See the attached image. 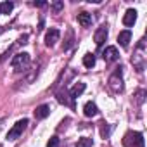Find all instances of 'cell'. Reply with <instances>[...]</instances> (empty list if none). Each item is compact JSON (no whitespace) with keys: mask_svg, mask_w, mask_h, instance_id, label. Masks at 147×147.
I'll return each mask as SVG.
<instances>
[{"mask_svg":"<svg viewBox=\"0 0 147 147\" xmlns=\"http://www.w3.org/2000/svg\"><path fill=\"white\" fill-rule=\"evenodd\" d=\"M125 147H144V135L140 131H128L123 138Z\"/></svg>","mask_w":147,"mask_h":147,"instance_id":"cell-1","label":"cell"},{"mask_svg":"<svg viewBox=\"0 0 147 147\" xmlns=\"http://www.w3.org/2000/svg\"><path fill=\"white\" fill-rule=\"evenodd\" d=\"M26 126H28V119H26V118H24V119H19V121L9 130L7 138H9V140H18V138L23 135V131L26 130Z\"/></svg>","mask_w":147,"mask_h":147,"instance_id":"cell-2","label":"cell"},{"mask_svg":"<svg viewBox=\"0 0 147 147\" xmlns=\"http://www.w3.org/2000/svg\"><path fill=\"white\" fill-rule=\"evenodd\" d=\"M30 64V54H26V52H23V54H16L14 55V59L11 61V66L16 69V71H21L24 66H28Z\"/></svg>","mask_w":147,"mask_h":147,"instance_id":"cell-3","label":"cell"},{"mask_svg":"<svg viewBox=\"0 0 147 147\" xmlns=\"http://www.w3.org/2000/svg\"><path fill=\"white\" fill-rule=\"evenodd\" d=\"M119 71H116L114 75L109 78V87L114 90V92H121L123 90V80H121V67H118Z\"/></svg>","mask_w":147,"mask_h":147,"instance_id":"cell-4","label":"cell"},{"mask_svg":"<svg viewBox=\"0 0 147 147\" xmlns=\"http://www.w3.org/2000/svg\"><path fill=\"white\" fill-rule=\"evenodd\" d=\"M59 36H61V31L57 28H50L45 35V45L47 47H54L55 42H59Z\"/></svg>","mask_w":147,"mask_h":147,"instance_id":"cell-5","label":"cell"},{"mask_svg":"<svg viewBox=\"0 0 147 147\" xmlns=\"http://www.w3.org/2000/svg\"><path fill=\"white\" fill-rule=\"evenodd\" d=\"M102 57H104L106 62H114V61L119 59V52H118L116 47H106V50L102 52Z\"/></svg>","mask_w":147,"mask_h":147,"instance_id":"cell-6","label":"cell"},{"mask_svg":"<svg viewBox=\"0 0 147 147\" xmlns=\"http://www.w3.org/2000/svg\"><path fill=\"white\" fill-rule=\"evenodd\" d=\"M107 28L106 26H100L97 31H95V35H94V42L97 43V47H102L104 45V42L107 40Z\"/></svg>","mask_w":147,"mask_h":147,"instance_id":"cell-7","label":"cell"},{"mask_svg":"<svg viewBox=\"0 0 147 147\" xmlns=\"http://www.w3.org/2000/svg\"><path fill=\"white\" fill-rule=\"evenodd\" d=\"M135 21H137V11L135 9H128L125 12V16H123V24L125 26H133Z\"/></svg>","mask_w":147,"mask_h":147,"instance_id":"cell-8","label":"cell"},{"mask_svg":"<svg viewBox=\"0 0 147 147\" xmlns=\"http://www.w3.org/2000/svg\"><path fill=\"white\" fill-rule=\"evenodd\" d=\"M57 102L64 104V106H73V99H71V95H69V92L66 88L61 90V92H57Z\"/></svg>","mask_w":147,"mask_h":147,"instance_id":"cell-9","label":"cell"},{"mask_svg":"<svg viewBox=\"0 0 147 147\" xmlns=\"http://www.w3.org/2000/svg\"><path fill=\"white\" fill-rule=\"evenodd\" d=\"M49 114H50V107H49L47 104H42V106H38V107L35 109V118H36V119H45Z\"/></svg>","mask_w":147,"mask_h":147,"instance_id":"cell-10","label":"cell"},{"mask_svg":"<svg viewBox=\"0 0 147 147\" xmlns=\"http://www.w3.org/2000/svg\"><path fill=\"white\" fill-rule=\"evenodd\" d=\"M83 114H85L87 118H94V116L99 114V109H97V106H95L94 102H87L85 107H83Z\"/></svg>","mask_w":147,"mask_h":147,"instance_id":"cell-11","label":"cell"},{"mask_svg":"<svg viewBox=\"0 0 147 147\" xmlns=\"http://www.w3.org/2000/svg\"><path fill=\"white\" fill-rule=\"evenodd\" d=\"M130 40H131V31H130V30H125V31H121V33L118 35V42H119L121 47H128Z\"/></svg>","mask_w":147,"mask_h":147,"instance_id":"cell-12","label":"cell"},{"mask_svg":"<svg viewBox=\"0 0 147 147\" xmlns=\"http://www.w3.org/2000/svg\"><path fill=\"white\" fill-rule=\"evenodd\" d=\"M83 92H85V83H82V82H80V83H76L75 87H73V88H71V92H69V95H71V99H73V100H75V99H76L78 95H82Z\"/></svg>","mask_w":147,"mask_h":147,"instance_id":"cell-13","label":"cell"},{"mask_svg":"<svg viewBox=\"0 0 147 147\" xmlns=\"http://www.w3.org/2000/svg\"><path fill=\"white\" fill-rule=\"evenodd\" d=\"M78 23L82 24V26H90L92 24V14H88V12H80L78 14Z\"/></svg>","mask_w":147,"mask_h":147,"instance_id":"cell-14","label":"cell"},{"mask_svg":"<svg viewBox=\"0 0 147 147\" xmlns=\"http://www.w3.org/2000/svg\"><path fill=\"white\" fill-rule=\"evenodd\" d=\"M83 66L85 67H94L95 66V55L94 54H85L83 55Z\"/></svg>","mask_w":147,"mask_h":147,"instance_id":"cell-15","label":"cell"},{"mask_svg":"<svg viewBox=\"0 0 147 147\" xmlns=\"http://www.w3.org/2000/svg\"><path fill=\"white\" fill-rule=\"evenodd\" d=\"M12 9H14L12 2H2V4H0V14H11Z\"/></svg>","mask_w":147,"mask_h":147,"instance_id":"cell-16","label":"cell"},{"mask_svg":"<svg viewBox=\"0 0 147 147\" xmlns=\"http://www.w3.org/2000/svg\"><path fill=\"white\" fill-rule=\"evenodd\" d=\"M76 147H92V138H88V137H82V138H78Z\"/></svg>","mask_w":147,"mask_h":147,"instance_id":"cell-17","label":"cell"},{"mask_svg":"<svg viewBox=\"0 0 147 147\" xmlns=\"http://www.w3.org/2000/svg\"><path fill=\"white\" fill-rule=\"evenodd\" d=\"M109 133H111V125H107L106 121H104V123H100V135H102L104 138H107V137H109Z\"/></svg>","mask_w":147,"mask_h":147,"instance_id":"cell-18","label":"cell"},{"mask_svg":"<svg viewBox=\"0 0 147 147\" xmlns=\"http://www.w3.org/2000/svg\"><path fill=\"white\" fill-rule=\"evenodd\" d=\"M59 144H61L59 137H50V140L47 142V147H59Z\"/></svg>","mask_w":147,"mask_h":147,"instance_id":"cell-19","label":"cell"},{"mask_svg":"<svg viewBox=\"0 0 147 147\" xmlns=\"http://www.w3.org/2000/svg\"><path fill=\"white\" fill-rule=\"evenodd\" d=\"M62 7H64V4H62V2H54V4H52V9H54L55 12H59Z\"/></svg>","mask_w":147,"mask_h":147,"instance_id":"cell-20","label":"cell"},{"mask_svg":"<svg viewBox=\"0 0 147 147\" xmlns=\"http://www.w3.org/2000/svg\"><path fill=\"white\" fill-rule=\"evenodd\" d=\"M144 95H145V92H144V90H140V92L137 94V102H138V104H142V102H144Z\"/></svg>","mask_w":147,"mask_h":147,"instance_id":"cell-21","label":"cell"},{"mask_svg":"<svg viewBox=\"0 0 147 147\" xmlns=\"http://www.w3.org/2000/svg\"><path fill=\"white\" fill-rule=\"evenodd\" d=\"M26 40H28V35H24V36H21V38H19V43H28Z\"/></svg>","mask_w":147,"mask_h":147,"instance_id":"cell-22","label":"cell"},{"mask_svg":"<svg viewBox=\"0 0 147 147\" xmlns=\"http://www.w3.org/2000/svg\"><path fill=\"white\" fill-rule=\"evenodd\" d=\"M35 5H36V7H45L47 2H35Z\"/></svg>","mask_w":147,"mask_h":147,"instance_id":"cell-23","label":"cell"}]
</instances>
